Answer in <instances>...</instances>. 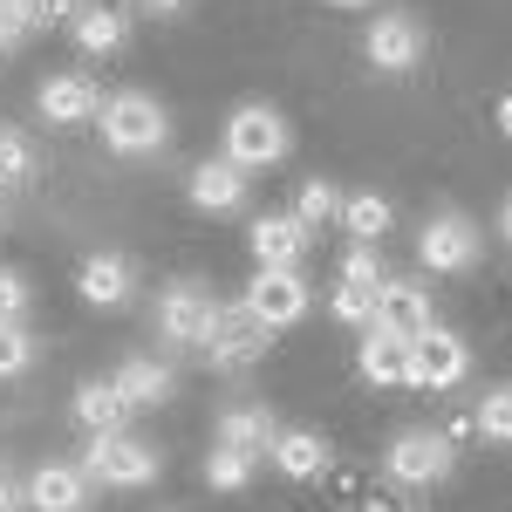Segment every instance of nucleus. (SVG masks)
I'll return each instance as SVG.
<instances>
[{"mask_svg": "<svg viewBox=\"0 0 512 512\" xmlns=\"http://www.w3.org/2000/svg\"><path fill=\"white\" fill-rule=\"evenodd\" d=\"M328 7H376V0H328Z\"/></svg>", "mask_w": 512, "mask_h": 512, "instance_id": "41", "label": "nucleus"}, {"mask_svg": "<svg viewBox=\"0 0 512 512\" xmlns=\"http://www.w3.org/2000/svg\"><path fill=\"white\" fill-rule=\"evenodd\" d=\"M376 328H390L403 342L431 335L437 328V294L410 274H383V287H376Z\"/></svg>", "mask_w": 512, "mask_h": 512, "instance_id": "12", "label": "nucleus"}, {"mask_svg": "<svg viewBox=\"0 0 512 512\" xmlns=\"http://www.w3.org/2000/svg\"><path fill=\"white\" fill-rule=\"evenodd\" d=\"M355 376L376 383V390H410V342L369 321L362 342H355Z\"/></svg>", "mask_w": 512, "mask_h": 512, "instance_id": "14", "label": "nucleus"}, {"mask_svg": "<svg viewBox=\"0 0 512 512\" xmlns=\"http://www.w3.org/2000/svg\"><path fill=\"white\" fill-rule=\"evenodd\" d=\"M424 21L417 14H376L369 28H362V55H369V69H383V76H410L417 62H424Z\"/></svg>", "mask_w": 512, "mask_h": 512, "instance_id": "10", "label": "nucleus"}, {"mask_svg": "<svg viewBox=\"0 0 512 512\" xmlns=\"http://www.w3.org/2000/svg\"><path fill=\"white\" fill-rule=\"evenodd\" d=\"M35 178H41V144L21 123H0V185L21 192V185H35Z\"/></svg>", "mask_w": 512, "mask_h": 512, "instance_id": "24", "label": "nucleus"}, {"mask_svg": "<svg viewBox=\"0 0 512 512\" xmlns=\"http://www.w3.org/2000/svg\"><path fill=\"white\" fill-rule=\"evenodd\" d=\"M328 315L349 321V328H369V321H376V294H369V287H342V280H335V287H328Z\"/></svg>", "mask_w": 512, "mask_h": 512, "instance_id": "29", "label": "nucleus"}, {"mask_svg": "<svg viewBox=\"0 0 512 512\" xmlns=\"http://www.w3.org/2000/svg\"><path fill=\"white\" fill-rule=\"evenodd\" d=\"M478 253H485V239H478V226L465 219V212H431L424 219V233H417V260H424V274H472Z\"/></svg>", "mask_w": 512, "mask_h": 512, "instance_id": "8", "label": "nucleus"}, {"mask_svg": "<svg viewBox=\"0 0 512 512\" xmlns=\"http://www.w3.org/2000/svg\"><path fill=\"white\" fill-rule=\"evenodd\" d=\"M335 280L376 294V287H383V253H376V246H349V253H342V267H335Z\"/></svg>", "mask_w": 512, "mask_h": 512, "instance_id": "30", "label": "nucleus"}, {"mask_svg": "<svg viewBox=\"0 0 512 512\" xmlns=\"http://www.w3.org/2000/svg\"><path fill=\"white\" fill-rule=\"evenodd\" d=\"M76 294L89 301V308H130V294H137V267L123 260V253H89L76 267Z\"/></svg>", "mask_w": 512, "mask_h": 512, "instance_id": "16", "label": "nucleus"}, {"mask_svg": "<svg viewBox=\"0 0 512 512\" xmlns=\"http://www.w3.org/2000/svg\"><path fill=\"white\" fill-rule=\"evenodd\" d=\"M465 376H472V349H465L458 328L437 321L431 335L410 342V390H458Z\"/></svg>", "mask_w": 512, "mask_h": 512, "instance_id": "9", "label": "nucleus"}, {"mask_svg": "<svg viewBox=\"0 0 512 512\" xmlns=\"http://www.w3.org/2000/svg\"><path fill=\"white\" fill-rule=\"evenodd\" d=\"M0 219H7V192H0Z\"/></svg>", "mask_w": 512, "mask_h": 512, "instance_id": "42", "label": "nucleus"}, {"mask_svg": "<svg viewBox=\"0 0 512 512\" xmlns=\"http://www.w3.org/2000/svg\"><path fill=\"white\" fill-rule=\"evenodd\" d=\"M274 403H233V410H219V444L226 451H246V458H267L274 451Z\"/></svg>", "mask_w": 512, "mask_h": 512, "instance_id": "21", "label": "nucleus"}, {"mask_svg": "<svg viewBox=\"0 0 512 512\" xmlns=\"http://www.w3.org/2000/svg\"><path fill=\"white\" fill-rule=\"evenodd\" d=\"M0 192H7V185H0Z\"/></svg>", "mask_w": 512, "mask_h": 512, "instance_id": "43", "label": "nucleus"}, {"mask_svg": "<svg viewBox=\"0 0 512 512\" xmlns=\"http://www.w3.org/2000/svg\"><path fill=\"white\" fill-rule=\"evenodd\" d=\"M96 110H103V89H96V76H89V69H55V76H41V89H35V117L48 123V130H76V123H96Z\"/></svg>", "mask_w": 512, "mask_h": 512, "instance_id": "11", "label": "nucleus"}, {"mask_svg": "<svg viewBox=\"0 0 512 512\" xmlns=\"http://www.w3.org/2000/svg\"><path fill=\"white\" fill-rule=\"evenodd\" d=\"M69 417H76L89 437H103V431H130V417H137V410L117 396V383H110V376H82V383H76V403H69Z\"/></svg>", "mask_w": 512, "mask_h": 512, "instance_id": "20", "label": "nucleus"}, {"mask_svg": "<svg viewBox=\"0 0 512 512\" xmlns=\"http://www.w3.org/2000/svg\"><path fill=\"white\" fill-rule=\"evenodd\" d=\"M158 472H164V451L137 431H103L82 451V478L103 485V492H144V485H158Z\"/></svg>", "mask_w": 512, "mask_h": 512, "instance_id": "2", "label": "nucleus"}, {"mask_svg": "<svg viewBox=\"0 0 512 512\" xmlns=\"http://www.w3.org/2000/svg\"><path fill=\"white\" fill-rule=\"evenodd\" d=\"M342 198H349V192H342V185H328V178H301V192H294L287 212H294L308 233H328V226L342 219Z\"/></svg>", "mask_w": 512, "mask_h": 512, "instance_id": "25", "label": "nucleus"}, {"mask_svg": "<svg viewBox=\"0 0 512 512\" xmlns=\"http://www.w3.org/2000/svg\"><path fill=\"white\" fill-rule=\"evenodd\" d=\"M499 239H512V198L499 205Z\"/></svg>", "mask_w": 512, "mask_h": 512, "instance_id": "40", "label": "nucleus"}, {"mask_svg": "<svg viewBox=\"0 0 512 512\" xmlns=\"http://www.w3.org/2000/svg\"><path fill=\"white\" fill-rule=\"evenodd\" d=\"M14 48H21V41H14V28H7V21H0V62H7V55H14Z\"/></svg>", "mask_w": 512, "mask_h": 512, "instance_id": "39", "label": "nucleus"}, {"mask_svg": "<svg viewBox=\"0 0 512 512\" xmlns=\"http://www.w3.org/2000/svg\"><path fill=\"white\" fill-rule=\"evenodd\" d=\"M110 383H117V396L130 403V410H164L171 390H178L171 362H158V355H123L117 369H110Z\"/></svg>", "mask_w": 512, "mask_h": 512, "instance_id": "17", "label": "nucleus"}, {"mask_svg": "<svg viewBox=\"0 0 512 512\" xmlns=\"http://www.w3.org/2000/svg\"><path fill=\"white\" fill-rule=\"evenodd\" d=\"M246 246H253V267H301V253L315 246V233L294 212H253Z\"/></svg>", "mask_w": 512, "mask_h": 512, "instance_id": "13", "label": "nucleus"}, {"mask_svg": "<svg viewBox=\"0 0 512 512\" xmlns=\"http://www.w3.org/2000/svg\"><path fill=\"white\" fill-rule=\"evenodd\" d=\"M499 130H506V137H512V89H506V96H499Z\"/></svg>", "mask_w": 512, "mask_h": 512, "instance_id": "38", "label": "nucleus"}, {"mask_svg": "<svg viewBox=\"0 0 512 512\" xmlns=\"http://www.w3.org/2000/svg\"><path fill=\"white\" fill-rule=\"evenodd\" d=\"M35 355H41V342L28 321H0V376H28Z\"/></svg>", "mask_w": 512, "mask_h": 512, "instance_id": "27", "label": "nucleus"}, {"mask_svg": "<svg viewBox=\"0 0 512 512\" xmlns=\"http://www.w3.org/2000/svg\"><path fill=\"white\" fill-rule=\"evenodd\" d=\"M96 130H103V144L117 158H158L164 144H171V110L151 89H117V96H103Z\"/></svg>", "mask_w": 512, "mask_h": 512, "instance_id": "1", "label": "nucleus"}, {"mask_svg": "<svg viewBox=\"0 0 512 512\" xmlns=\"http://www.w3.org/2000/svg\"><path fill=\"white\" fill-rule=\"evenodd\" d=\"M246 308H253V321L260 328H294V321L315 308V287H308V274L301 267H253V280H246V294H239Z\"/></svg>", "mask_w": 512, "mask_h": 512, "instance_id": "6", "label": "nucleus"}, {"mask_svg": "<svg viewBox=\"0 0 512 512\" xmlns=\"http://www.w3.org/2000/svg\"><path fill=\"white\" fill-rule=\"evenodd\" d=\"M287 151H294V130H287V117H280L274 103H239L233 117H226V130H219V158L239 164L246 178L274 171Z\"/></svg>", "mask_w": 512, "mask_h": 512, "instance_id": "3", "label": "nucleus"}, {"mask_svg": "<svg viewBox=\"0 0 512 512\" xmlns=\"http://www.w3.org/2000/svg\"><path fill=\"white\" fill-rule=\"evenodd\" d=\"M390 226H396V205L383 192H349L342 198V233H349V246H376Z\"/></svg>", "mask_w": 512, "mask_h": 512, "instance_id": "23", "label": "nucleus"}, {"mask_svg": "<svg viewBox=\"0 0 512 512\" xmlns=\"http://www.w3.org/2000/svg\"><path fill=\"white\" fill-rule=\"evenodd\" d=\"M69 41H76L82 55H117L123 41H130V7H117V0H89V7H76L69 21Z\"/></svg>", "mask_w": 512, "mask_h": 512, "instance_id": "18", "label": "nucleus"}, {"mask_svg": "<svg viewBox=\"0 0 512 512\" xmlns=\"http://www.w3.org/2000/svg\"><path fill=\"white\" fill-rule=\"evenodd\" d=\"M472 417H478V437H492V444H512V383H506V390H485Z\"/></svg>", "mask_w": 512, "mask_h": 512, "instance_id": "28", "label": "nucleus"}, {"mask_svg": "<svg viewBox=\"0 0 512 512\" xmlns=\"http://www.w3.org/2000/svg\"><path fill=\"white\" fill-rule=\"evenodd\" d=\"M28 308H35V294H28V274L0 267V321H28Z\"/></svg>", "mask_w": 512, "mask_h": 512, "instance_id": "32", "label": "nucleus"}, {"mask_svg": "<svg viewBox=\"0 0 512 512\" xmlns=\"http://www.w3.org/2000/svg\"><path fill=\"white\" fill-rule=\"evenodd\" d=\"M0 512H28V485L7 472V465H0Z\"/></svg>", "mask_w": 512, "mask_h": 512, "instance_id": "34", "label": "nucleus"}, {"mask_svg": "<svg viewBox=\"0 0 512 512\" xmlns=\"http://www.w3.org/2000/svg\"><path fill=\"white\" fill-rule=\"evenodd\" d=\"M260 472V458H246V451H226V444H212V458H205V485L212 492H246Z\"/></svg>", "mask_w": 512, "mask_h": 512, "instance_id": "26", "label": "nucleus"}, {"mask_svg": "<svg viewBox=\"0 0 512 512\" xmlns=\"http://www.w3.org/2000/svg\"><path fill=\"white\" fill-rule=\"evenodd\" d=\"M267 458H274L280 478H301V485L335 472V451H328V437H321V431H280Z\"/></svg>", "mask_w": 512, "mask_h": 512, "instance_id": "22", "label": "nucleus"}, {"mask_svg": "<svg viewBox=\"0 0 512 512\" xmlns=\"http://www.w3.org/2000/svg\"><path fill=\"white\" fill-rule=\"evenodd\" d=\"M451 465H458V451H451V444H444V431H431V424L396 431L390 451H383V478H390V485H403V492L444 485V478H451Z\"/></svg>", "mask_w": 512, "mask_h": 512, "instance_id": "4", "label": "nucleus"}, {"mask_svg": "<svg viewBox=\"0 0 512 512\" xmlns=\"http://www.w3.org/2000/svg\"><path fill=\"white\" fill-rule=\"evenodd\" d=\"M274 349V328H260L246 301H219V321H212V342H205V362L219 369V376H246V369H260Z\"/></svg>", "mask_w": 512, "mask_h": 512, "instance_id": "5", "label": "nucleus"}, {"mask_svg": "<svg viewBox=\"0 0 512 512\" xmlns=\"http://www.w3.org/2000/svg\"><path fill=\"white\" fill-rule=\"evenodd\" d=\"M472 437H478V417H472V410H458V417L444 424V444H451V451H458V444H472Z\"/></svg>", "mask_w": 512, "mask_h": 512, "instance_id": "35", "label": "nucleus"}, {"mask_svg": "<svg viewBox=\"0 0 512 512\" xmlns=\"http://www.w3.org/2000/svg\"><path fill=\"white\" fill-rule=\"evenodd\" d=\"M192 0H130V14H144V21H178Z\"/></svg>", "mask_w": 512, "mask_h": 512, "instance_id": "33", "label": "nucleus"}, {"mask_svg": "<svg viewBox=\"0 0 512 512\" xmlns=\"http://www.w3.org/2000/svg\"><path fill=\"white\" fill-rule=\"evenodd\" d=\"M355 512H410V506H403V499H390V492H362V499H355Z\"/></svg>", "mask_w": 512, "mask_h": 512, "instance_id": "36", "label": "nucleus"}, {"mask_svg": "<svg viewBox=\"0 0 512 512\" xmlns=\"http://www.w3.org/2000/svg\"><path fill=\"white\" fill-rule=\"evenodd\" d=\"M212 321H219V294L205 280H171L158 301V335L171 349H205L212 342Z\"/></svg>", "mask_w": 512, "mask_h": 512, "instance_id": "7", "label": "nucleus"}, {"mask_svg": "<svg viewBox=\"0 0 512 512\" xmlns=\"http://www.w3.org/2000/svg\"><path fill=\"white\" fill-rule=\"evenodd\" d=\"M0 21L14 28V41H35V35H48V28H55L41 0H0Z\"/></svg>", "mask_w": 512, "mask_h": 512, "instance_id": "31", "label": "nucleus"}, {"mask_svg": "<svg viewBox=\"0 0 512 512\" xmlns=\"http://www.w3.org/2000/svg\"><path fill=\"white\" fill-rule=\"evenodd\" d=\"M185 198H192V212H239L246 205V171L226 158H198L192 178H185Z\"/></svg>", "mask_w": 512, "mask_h": 512, "instance_id": "19", "label": "nucleus"}, {"mask_svg": "<svg viewBox=\"0 0 512 512\" xmlns=\"http://www.w3.org/2000/svg\"><path fill=\"white\" fill-rule=\"evenodd\" d=\"M89 478H82V465H69V458H48V465H35L28 472V512H89Z\"/></svg>", "mask_w": 512, "mask_h": 512, "instance_id": "15", "label": "nucleus"}, {"mask_svg": "<svg viewBox=\"0 0 512 512\" xmlns=\"http://www.w3.org/2000/svg\"><path fill=\"white\" fill-rule=\"evenodd\" d=\"M41 7H48V21H69V14H76V7H89V0H41Z\"/></svg>", "mask_w": 512, "mask_h": 512, "instance_id": "37", "label": "nucleus"}]
</instances>
